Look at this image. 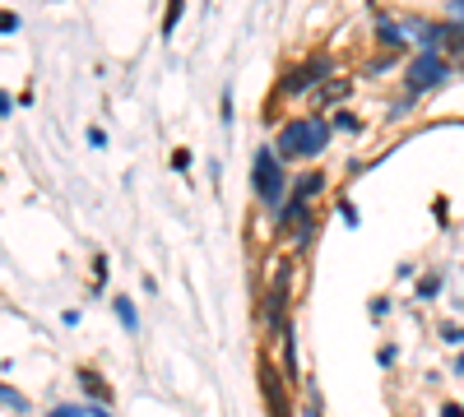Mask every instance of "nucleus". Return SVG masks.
Returning <instances> with one entry per match:
<instances>
[{"label":"nucleus","mask_w":464,"mask_h":417,"mask_svg":"<svg viewBox=\"0 0 464 417\" xmlns=\"http://www.w3.org/2000/svg\"><path fill=\"white\" fill-rule=\"evenodd\" d=\"M451 14H464V0H451Z\"/></svg>","instance_id":"dca6fc26"},{"label":"nucleus","mask_w":464,"mask_h":417,"mask_svg":"<svg viewBox=\"0 0 464 417\" xmlns=\"http://www.w3.org/2000/svg\"><path fill=\"white\" fill-rule=\"evenodd\" d=\"M441 79H446V60H441V56H418L413 66H409V89H413V93L436 89Z\"/></svg>","instance_id":"7ed1b4c3"},{"label":"nucleus","mask_w":464,"mask_h":417,"mask_svg":"<svg viewBox=\"0 0 464 417\" xmlns=\"http://www.w3.org/2000/svg\"><path fill=\"white\" fill-rule=\"evenodd\" d=\"M436 287H441V279H422V283H418V297H422V302L436 297Z\"/></svg>","instance_id":"1a4fd4ad"},{"label":"nucleus","mask_w":464,"mask_h":417,"mask_svg":"<svg viewBox=\"0 0 464 417\" xmlns=\"http://www.w3.org/2000/svg\"><path fill=\"white\" fill-rule=\"evenodd\" d=\"M330 144V121H320V116H297L288 121L284 130H279V158H293V162H307L316 158L320 149Z\"/></svg>","instance_id":"f257e3e1"},{"label":"nucleus","mask_w":464,"mask_h":417,"mask_svg":"<svg viewBox=\"0 0 464 417\" xmlns=\"http://www.w3.org/2000/svg\"><path fill=\"white\" fill-rule=\"evenodd\" d=\"M334 125H339V130H358V121H353V112H339V116H334Z\"/></svg>","instance_id":"f8f14e48"},{"label":"nucleus","mask_w":464,"mask_h":417,"mask_svg":"<svg viewBox=\"0 0 464 417\" xmlns=\"http://www.w3.org/2000/svg\"><path fill=\"white\" fill-rule=\"evenodd\" d=\"M93 417H112V413H107V408H93Z\"/></svg>","instance_id":"f3484780"},{"label":"nucleus","mask_w":464,"mask_h":417,"mask_svg":"<svg viewBox=\"0 0 464 417\" xmlns=\"http://www.w3.org/2000/svg\"><path fill=\"white\" fill-rule=\"evenodd\" d=\"M311 75H316V70H293V75L284 79V93H302V89H311V83H316Z\"/></svg>","instance_id":"423d86ee"},{"label":"nucleus","mask_w":464,"mask_h":417,"mask_svg":"<svg viewBox=\"0 0 464 417\" xmlns=\"http://www.w3.org/2000/svg\"><path fill=\"white\" fill-rule=\"evenodd\" d=\"M441 417H464V408H455V404H451V408H441Z\"/></svg>","instance_id":"2eb2a0df"},{"label":"nucleus","mask_w":464,"mask_h":417,"mask_svg":"<svg viewBox=\"0 0 464 417\" xmlns=\"http://www.w3.org/2000/svg\"><path fill=\"white\" fill-rule=\"evenodd\" d=\"M47 417H84V413H79V408H70V404H60V408H51Z\"/></svg>","instance_id":"4468645a"},{"label":"nucleus","mask_w":464,"mask_h":417,"mask_svg":"<svg viewBox=\"0 0 464 417\" xmlns=\"http://www.w3.org/2000/svg\"><path fill=\"white\" fill-rule=\"evenodd\" d=\"M339 214H344V223H349V227H358V223H362V218H358V208H353L349 200H344V204H339Z\"/></svg>","instance_id":"9b49d317"},{"label":"nucleus","mask_w":464,"mask_h":417,"mask_svg":"<svg viewBox=\"0 0 464 417\" xmlns=\"http://www.w3.org/2000/svg\"><path fill=\"white\" fill-rule=\"evenodd\" d=\"M5 408H10V413H28V399H24L19 389H10V385H5Z\"/></svg>","instance_id":"6e6552de"},{"label":"nucleus","mask_w":464,"mask_h":417,"mask_svg":"<svg viewBox=\"0 0 464 417\" xmlns=\"http://www.w3.org/2000/svg\"><path fill=\"white\" fill-rule=\"evenodd\" d=\"M177 19H181V5H172V10L163 14V33H172V28H177Z\"/></svg>","instance_id":"ddd939ff"},{"label":"nucleus","mask_w":464,"mask_h":417,"mask_svg":"<svg viewBox=\"0 0 464 417\" xmlns=\"http://www.w3.org/2000/svg\"><path fill=\"white\" fill-rule=\"evenodd\" d=\"M320 185H326V177H320V172H307V177L297 181V195H293V200H297V204H311V200L320 195Z\"/></svg>","instance_id":"20e7f679"},{"label":"nucleus","mask_w":464,"mask_h":417,"mask_svg":"<svg viewBox=\"0 0 464 417\" xmlns=\"http://www.w3.org/2000/svg\"><path fill=\"white\" fill-rule=\"evenodd\" d=\"M89 144H93V149H107V130H98V125H89Z\"/></svg>","instance_id":"9d476101"},{"label":"nucleus","mask_w":464,"mask_h":417,"mask_svg":"<svg viewBox=\"0 0 464 417\" xmlns=\"http://www.w3.org/2000/svg\"><path fill=\"white\" fill-rule=\"evenodd\" d=\"M302 417H320V413H316V408H302Z\"/></svg>","instance_id":"a211bd4d"},{"label":"nucleus","mask_w":464,"mask_h":417,"mask_svg":"<svg viewBox=\"0 0 464 417\" xmlns=\"http://www.w3.org/2000/svg\"><path fill=\"white\" fill-rule=\"evenodd\" d=\"M112 306H116V320H121V325H126V329L135 334V329H139V316H135V302H130V297H116Z\"/></svg>","instance_id":"39448f33"},{"label":"nucleus","mask_w":464,"mask_h":417,"mask_svg":"<svg viewBox=\"0 0 464 417\" xmlns=\"http://www.w3.org/2000/svg\"><path fill=\"white\" fill-rule=\"evenodd\" d=\"M251 181H256V195L265 208H274V214H284V191H288V177H284V158H279L274 149H256V167H251Z\"/></svg>","instance_id":"f03ea898"},{"label":"nucleus","mask_w":464,"mask_h":417,"mask_svg":"<svg viewBox=\"0 0 464 417\" xmlns=\"http://www.w3.org/2000/svg\"><path fill=\"white\" fill-rule=\"evenodd\" d=\"M376 33H381V42H386V47H405V33H399V28L390 24V19H381Z\"/></svg>","instance_id":"0eeeda50"}]
</instances>
